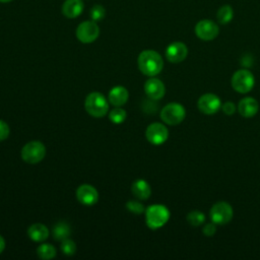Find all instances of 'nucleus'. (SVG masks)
Returning a JSON list of instances; mask_svg holds the SVG:
<instances>
[{
	"mask_svg": "<svg viewBox=\"0 0 260 260\" xmlns=\"http://www.w3.org/2000/svg\"><path fill=\"white\" fill-rule=\"evenodd\" d=\"M233 16H234V12H233V9H232V7L230 5L221 6L218 9L217 14H216L217 21L219 23H221V24L229 23L233 19Z\"/></svg>",
	"mask_w": 260,
	"mask_h": 260,
	"instance_id": "nucleus-21",
	"label": "nucleus"
},
{
	"mask_svg": "<svg viewBox=\"0 0 260 260\" xmlns=\"http://www.w3.org/2000/svg\"><path fill=\"white\" fill-rule=\"evenodd\" d=\"M131 191H132L133 195L140 200L148 199L151 194L150 185L143 179H138L135 182H133Z\"/></svg>",
	"mask_w": 260,
	"mask_h": 260,
	"instance_id": "nucleus-18",
	"label": "nucleus"
},
{
	"mask_svg": "<svg viewBox=\"0 0 260 260\" xmlns=\"http://www.w3.org/2000/svg\"><path fill=\"white\" fill-rule=\"evenodd\" d=\"M100 35V27L93 20L81 22L76 28V38L83 44L94 42Z\"/></svg>",
	"mask_w": 260,
	"mask_h": 260,
	"instance_id": "nucleus-8",
	"label": "nucleus"
},
{
	"mask_svg": "<svg viewBox=\"0 0 260 260\" xmlns=\"http://www.w3.org/2000/svg\"><path fill=\"white\" fill-rule=\"evenodd\" d=\"M231 82L233 88L236 91L240 93H246L254 87L255 77L249 70L240 69L233 74Z\"/></svg>",
	"mask_w": 260,
	"mask_h": 260,
	"instance_id": "nucleus-5",
	"label": "nucleus"
},
{
	"mask_svg": "<svg viewBox=\"0 0 260 260\" xmlns=\"http://www.w3.org/2000/svg\"><path fill=\"white\" fill-rule=\"evenodd\" d=\"M186 117L185 108L179 103H170L160 111V119L168 125H178Z\"/></svg>",
	"mask_w": 260,
	"mask_h": 260,
	"instance_id": "nucleus-4",
	"label": "nucleus"
},
{
	"mask_svg": "<svg viewBox=\"0 0 260 260\" xmlns=\"http://www.w3.org/2000/svg\"><path fill=\"white\" fill-rule=\"evenodd\" d=\"M197 107L202 114L214 115L221 109V102L216 94L205 93L199 98Z\"/></svg>",
	"mask_w": 260,
	"mask_h": 260,
	"instance_id": "nucleus-9",
	"label": "nucleus"
},
{
	"mask_svg": "<svg viewBox=\"0 0 260 260\" xmlns=\"http://www.w3.org/2000/svg\"><path fill=\"white\" fill-rule=\"evenodd\" d=\"M139 70L147 76H155L162 70L164 60L161 56L153 50L142 51L137 59Z\"/></svg>",
	"mask_w": 260,
	"mask_h": 260,
	"instance_id": "nucleus-1",
	"label": "nucleus"
},
{
	"mask_svg": "<svg viewBox=\"0 0 260 260\" xmlns=\"http://www.w3.org/2000/svg\"><path fill=\"white\" fill-rule=\"evenodd\" d=\"M76 198L81 204L90 206L98 202L99 193L93 186L88 185V184H83L77 188Z\"/></svg>",
	"mask_w": 260,
	"mask_h": 260,
	"instance_id": "nucleus-12",
	"label": "nucleus"
},
{
	"mask_svg": "<svg viewBox=\"0 0 260 260\" xmlns=\"http://www.w3.org/2000/svg\"><path fill=\"white\" fill-rule=\"evenodd\" d=\"M212 222L215 224H225L233 218L234 212L232 206L225 201H218L212 205L209 212Z\"/></svg>",
	"mask_w": 260,
	"mask_h": 260,
	"instance_id": "nucleus-7",
	"label": "nucleus"
},
{
	"mask_svg": "<svg viewBox=\"0 0 260 260\" xmlns=\"http://www.w3.org/2000/svg\"><path fill=\"white\" fill-rule=\"evenodd\" d=\"M195 34L202 41H212L218 36L219 28L215 22L209 19H202L195 25Z\"/></svg>",
	"mask_w": 260,
	"mask_h": 260,
	"instance_id": "nucleus-10",
	"label": "nucleus"
},
{
	"mask_svg": "<svg viewBox=\"0 0 260 260\" xmlns=\"http://www.w3.org/2000/svg\"><path fill=\"white\" fill-rule=\"evenodd\" d=\"M70 234V225L65 221H59L53 228V237L57 241H63L67 239Z\"/></svg>",
	"mask_w": 260,
	"mask_h": 260,
	"instance_id": "nucleus-20",
	"label": "nucleus"
},
{
	"mask_svg": "<svg viewBox=\"0 0 260 260\" xmlns=\"http://www.w3.org/2000/svg\"><path fill=\"white\" fill-rule=\"evenodd\" d=\"M258 110H259L258 102L251 96L242 99L238 105V111L240 115L245 118L254 117L257 114Z\"/></svg>",
	"mask_w": 260,
	"mask_h": 260,
	"instance_id": "nucleus-15",
	"label": "nucleus"
},
{
	"mask_svg": "<svg viewBox=\"0 0 260 260\" xmlns=\"http://www.w3.org/2000/svg\"><path fill=\"white\" fill-rule=\"evenodd\" d=\"M27 235L35 242H43L49 237V230L45 224L34 223L27 229Z\"/></svg>",
	"mask_w": 260,
	"mask_h": 260,
	"instance_id": "nucleus-19",
	"label": "nucleus"
},
{
	"mask_svg": "<svg viewBox=\"0 0 260 260\" xmlns=\"http://www.w3.org/2000/svg\"><path fill=\"white\" fill-rule=\"evenodd\" d=\"M221 110L225 115L232 116L236 112V105L233 102H226L223 105H221Z\"/></svg>",
	"mask_w": 260,
	"mask_h": 260,
	"instance_id": "nucleus-28",
	"label": "nucleus"
},
{
	"mask_svg": "<svg viewBox=\"0 0 260 260\" xmlns=\"http://www.w3.org/2000/svg\"><path fill=\"white\" fill-rule=\"evenodd\" d=\"M10 1H12V0H0L1 3H8V2H10Z\"/></svg>",
	"mask_w": 260,
	"mask_h": 260,
	"instance_id": "nucleus-32",
	"label": "nucleus"
},
{
	"mask_svg": "<svg viewBox=\"0 0 260 260\" xmlns=\"http://www.w3.org/2000/svg\"><path fill=\"white\" fill-rule=\"evenodd\" d=\"M127 117V113L125 110L116 107L115 109H113L110 114H109V119L114 123V124H121L125 121Z\"/></svg>",
	"mask_w": 260,
	"mask_h": 260,
	"instance_id": "nucleus-24",
	"label": "nucleus"
},
{
	"mask_svg": "<svg viewBox=\"0 0 260 260\" xmlns=\"http://www.w3.org/2000/svg\"><path fill=\"white\" fill-rule=\"evenodd\" d=\"M188 48L182 42H174L166 49V57L171 63H180L186 59Z\"/></svg>",
	"mask_w": 260,
	"mask_h": 260,
	"instance_id": "nucleus-13",
	"label": "nucleus"
},
{
	"mask_svg": "<svg viewBox=\"0 0 260 260\" xmlns=\"http://www.w3.org/2000/svg\"><path fill=\"white\" fill-rule=\"evenodd\" d=\"M4 248H5V241H4L3 237L0 236V254L3 252Z\"/></svg>",
	"mask_w": 260,
	"mask_h": 260,
	"instance_id": "nucleus-31",
	"label": "nucleus"
},
{
	"mask_svg": "<svg viewBox=\"0 0 260 260\" xmlns=\"http://www.w3.org/2000/svg\"><path fill=\"white\" fill-rule=\"evenodd\" d=\"M61 251L66 256H72L75 253V251H76V245H75V243L72 240L67 238V239L62 241Z\"/></svg>",
	"mask_w": 260,
	"mask_h": 260,
	"instance_id": "nucleus-26",
	"label": "nucleus"
},
{
	"mask_svg": "<svg viewBox=\"0 0 260 260\" xmlns=\"http://www.w3.org/2000/svg\"><path fill=\"white\" fill-rule=\"evenodd\" d=\"M186 219L192 226H199L205 221V215L200 210H192L187 214Z\"/></svg>",
	"mask_w": 260,
	"mask_h": 260,
	"instance_id": "nucleus-23",
	"label": "nucleus"
},
{
	"mask_svg": "<svg viewBox=\"0 0 260 260\" xmlns=\"http://www.w3.org/2000/svg\"><path fill=\"white\" fill-rule=\"evenodd\" d=\"M126 207H127V209H128L130 212H132V213H134V214H141V213H143V212L145 211L143 204H141V203L138 202V201H134V200L128 201V202L126 203Z\"/></svg>",
	"mask_w": 260,
	"mask_h": 260,
	"instance_id": "nucleus-27",
	"label": "nucleus"
},
{
	"mask_svg": "<svg viewBox=\"0 0 260 260\" xmlns=\"http://www.w3.org/2000/svg\"><path fill=\"white\" fill-rule=\"evenodd\" d=\"M37 254L41 259H52L56 256V249L51 244H42L38 247Z\"/></svg>",
	"mask_w": 260,
	"mask_h": 260,
	"instance_id": "nucleus-22",
	"label": "nucleus"
},
{
	"mask_svg": "<svg viewBox=\"0 0 260 260\" xmlns=\"http://www.w3.org/2000/svg\"><path fill=\"white\" fill-rule=\"evenodd\" d=\"M129 98V92L128 90L121 85L118 86H114L110 92H109V96L108 100L110 102V104H112L115 107H120L123 106Z\"/></svg>",
	"mask_w": 260,
	"mask_h": 260,
	"instance_id": "nucleus-17",
	"label": "nucleus"
},
{
	"mask_svg": "<svg viewBox=\"0 0 260 260\" xmlns=\"http://www.w3.org/2000/svg\"><path fill=\"white\" fill-rule=\"evenodd\" d=\"M106 15V10L104 8V6L100 5V4H95L94 6L91 7L90 9V18L93 21H101L104 19Z\"/></svg>",
	"mask_w": 260,
	"mask_h": 260,
	"instance_id": "nucleus-25",
	"label": "nucleus"
},
{
	"mask_svg": "<svg viewBox=\"0 0 260 260\" xmlns=\"http://www.w3.org/2000/svg\"><path fill=\"white\" fill-rule=\"evenodd\" d=\"M144 91L146 95L154 101L160 100L166 93V87L161 80L158 78H149L144 83Z\"/></svg>",
	"mask_w": 260,
	"mask_h": 260,
	"instance_id": "nucleus-14",
	"label": "nucleus"
},
{
	"mask_svg": "<svg viewBox=\"0 0 260 260\" xmlns=\"http://www.w3.org/2000/svg\"><path fill=\"white\" fill-rule=\"evenodd\" d=\"M83 8L82 0H66L62 5V13L67 18H75L82 13Z\"/></svg>",
	"mask_w": 260,
	"mask_h": 260,
	"instance_id": "nucleus-16",
	"label": "nucleus"
},
{
	"mask_svg": "<svg viewBox=\"0 0 260 260\" xmlns=\"http://www.w3.org/2000/svg\"><path fill=\"white\" fill-rule=\"evenodd\" d=\"M84 108L90 116L101 118L108 113L109 103L101 92H91L85 98Z\"/></svg>",
	"mask_w": 260,
	"mask_h": 260,
	"instance_id": "nucleus-3",
	"label": "nucleus"
},
{
	"mask_svg": "<svg viewBox=\"0 0 260 260\" xmlns=\"http://www.w3.org/2000/svg\"><path fill=\"white\" fill-rule=\"evenodd\" d=\"M9 126L3 120H0V141L5 140L9 135Z\"/></svg>",
	"mask_w": 260,
	"mask_h": 260,
	"instance_id": "nucleus-29",
	"label": "nucleus"
},
{
	"mask_svg": "<svg viewBox=\"0 0 260 260\" xmlns=\"http://www.w3.org/2000/svg\"><path fill=\"white\" fill-rule=\"evenodd\" d=\"M170 218L169 209L161 204L150 205L145 210V221L149 229L157 230L165 225Z\"/></svg>",
	"mask_w": 260,
	"mask_h": 260,
	"instance_id": "nucleus-2",
	"label": "nucleus"
},
{
	"mask_svg": "<svg viewBox=\"0 0 260 260\" xmlns=\"http://www.w3.org/2000/svg\"><path fill=\"white\" fill-rule=\"evenodd\" d=\"M216 232V226L213 223H206L203 229H202V233L206 236V237H212Z\"/></svg>",
	"mask_w": 260,
	"mask_h": 260,
	"instance_id": "nucleus-30",
	"label": "nucleus"
},
{
	"mask_svg": "<svg viewBox=\"0 0 260 260\" xmlns=\"http://www.w3.org/2000/svg\"><path fill=\"white\" fill-rule=\"evenodd\" d=\"M146 139L153 145H159L167 141L169 131L161 123H152L147 126L145 131Z\"/></svg>",
	"mask_w": 260,
	"mask_h": 260,
	"instance_id": "nucleus-11",
	"label": "nucleus"
},
{
	"mask_svg": "<svg viewBox=\"0 0 260 260\" xmlns=\"http://www.w3.org/2000/svg\"><path fill=\"white\" fill-rule=\"evenodd\" d=\"M46 155V147L40 141L27 142L21 149V157L27 164H38Z\"/></svg>",
	"mask_w": 260,
	"mask_h": 260,
	"instance_id": "nucleus-6",
	"label": "nucleus"
}]
</instances>
